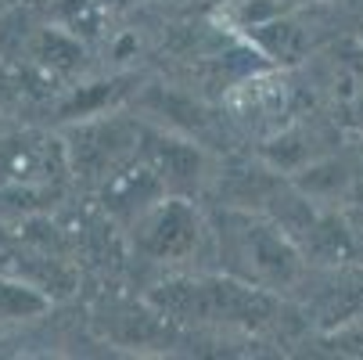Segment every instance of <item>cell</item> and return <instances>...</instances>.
<instances>
[{
  "label": "cell",
  "instance_id": "obj_1",
  "mask_svg": "<svg viewBox=\"0 0 363 360\" xmlns=\"http://www.w3.org/2000/svg\"><path fill=\"white\" fill-rule=\"evenodd\" d=\"M220 245H223V260H230L234 278H245L270 292L295 285L306 267V252H298L295 238L263 217L223 213Z\"/></svg>",
  "mask_w": 363,
  "mask_h": 360
},
{
  "label": "cell",
  "instance_id": "obj_2",
  "mask_svg": "<svg viewBox=\"0 0 363 360\" xmlns=\"http://www.w3.org/2000/svg\"><path fill=\"white\" fill-rule=\"evenodd\" d=\"M155 306L184 321L209 324H263L274 314L270 288H259L245 278H180L151 295Z\"/></svg>",
  "mask_w": 363,
  "mask_h": 360
},
{
  "label": "cell",
  "instance_id": "obj_3",
  "mask_svg": "<svg viewBox=\"0 0 363 360\" xmlns=\"http://www.w3.org/2000/svg\"><path fill=\"white\" fill-rule=\"evenodd\" d=\"M201 220L184 198H159L137 217L133 241L155 260H184L194 252Z\"/></svg>",
  "mask_w": 363,
  "mask_h": 360
},
{
  "label": "cell",
  "instance_id": "obj_4",
  "mask_svg": "<svg viewBox=\"0 0 363 360\" xmlns=\"http://www.w3.org/2000/svg\"><path fill=\"white\" fill-rule=\"evenodd\" d=\"M227 105H230V112H234L241 123L263 130V126H274V123L284 116V109H288V87H284V80L274 76V72H263V76L252 72V76H245L241 83H234Z\"/></svg>",
  "mask_w": 363,
  "mask_h": 360
},
{
  "label": "cell",
  "instance_id": "obj_5",
  "mask_svg": "<svg viewBox=\"0 0 363 360\" xmlns=\"http://www.w3.org/2000/svg\"><path fill=\"white\" fill-rule=\"evenodd\" d=\"M130 144H133V137L123 123H90V126L72 133L69 151H72V163L83 177H97V173L116 170L119 156H126Z\"/></svg>",
  "mask_w": 363,
  "mask_h": 360
},
{
  "label": "cell",
  "instance_id": "obj_6",
  "mask_svg": "<svg viewBox=\"0 0 363 360\" xmlns=\"http://www.w3.org/2000/svg\"><path fill=\"white\" fill-rule=\"evenodd\" d=\"M248 43H252V50L259 58H267L274 65H295L309 50L306 33L288 18H259V22H252L248 26Z\"/></svg>",
  "mask_w": 363,
  "mask_h": 360
},
{
  "label": "cell",
  "instance_id": "obj_7",
  "mask_svg": "<svg viewBox=\"0 0 363 360\" xmlns=\"http://www.w3.org/2000/svg\"><path fill=\"white\" fill-rule=\"evenodd\" d=\"M298 187L309 198H349V191L356 187V173H349L345 163L338 159H320V163H309L298 173Z\"/></svg>",
  "mask_w": 363,
  "mask_h": 360
},
{
  "label": "cell",
  "instance_id": "obj_8",
  "mask_svg": "<svg viewBox=\"0 0 363 360\" xmlns=\"http://www.w3.org/2000/svg\"><path fill=\"white\" fill-rule=\"evenodd\" d=\"M47 306H50V295L40 285L18 281V278H0V317L4 321H29L43 314Z\"/></svg>",
  "mask_w": 363,
  "mask_h": 360
},
{
  "label": "cell",
  "instance_id": "obj_9",
  "mask_svg": "<svg viewBox=\"0 0 363 360\" xmlns=\"http://www.w3.org/2000/svg\"><path fill=\"white\" fill-rule=\"evenodd\" d=\"M36 58L50 69H58V72H72L83 62V43L65 26H47L36 36Z\"/></svg>",
  "mask_w": 363,
  "mask_h": 360
},
{
  "label": "cell",
  "instance_id": "obj_10",
  "mask_svg": "<svg viewBox=\"0 0 363 360\" xmlns=\"http://www.w3.org/2000/svg\"><path fill=\"white\" fill-rule=\"evenodd\" d=\"M47 144H26V141H0V184H18L33 173L47 170Z\"/></svg>",
  "mask_w": 363,
  "mask_h": 360
},
{
  "label": "cell",
  "instance_id": "obj_11",
  "mask_svg": "<svg viewBox=\"0 0 363 360\" xmlns=\"http://www.w3.org/2000/svg\"><path fill=\"white\" fill-rule=\"evenodd\" d=\"M151 166L159 170L162 180H191V177H198L201 156L184 141H159L155 144V163Z\"/></svg>",
  "mask_w": 363,
  "mask_h": 360
},
{
  "label": "cell",
  "instance_id": "obj_12",
  "mask_svg": "<svg viewBox=\"0 0 363 360\" xmlns=\"http://www.w3.org/2000/svg\"><path fill=\"white\" fill-rule=\"evenodd\" d=\"M58 22L69 29V33H83V36H94L97 33V22H101V0H62L58 4Z\"/></svg>",
  "mask_w": 363,
  "mask_h": 360
},
{
  "label": "cell",
  "instance_id": "obj_13",
  "mask_svg": "<svg viewBox=\"0 0 363 360\" xmlns=\"http://www.w3.org/2000/svg\"><path fill=\"white\" fill-rule=\"evenodd\" d=\"M342 217H345L349 231L356 234V241H359V249H363V180H356V187L349 191V198H345V209H342Z\"/></svg>",
  "mask_w": 363,
  "mask_h": 360
},
{
  "label": "cell",
  "instance_id": "obj_14",
  "mask_svg": "<svg viewBox=\"0 0 363 360\" xmlns=\"http://www.w3.org/2000/svg\"><path fill=\"white\" fill-rule=\"evenodd\" d=\"M101 4H112V8H123V4H130V0H101Z\"/></svg>",
  "mask_w": 363,
  "mask_h": 360
}]
</instances>
